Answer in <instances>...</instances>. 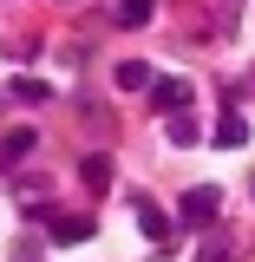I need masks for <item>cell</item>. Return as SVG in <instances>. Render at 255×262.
<instances>
[{"instance_id": "obj_1", "label": "cell", "mask_w": 255, "mask_h": 262, "mask_svg": "<svg viewBox=\"0 0 255 262\" xmlns=\"http://www.w3.org/2000/svg\"><path fill=\"white\" fill-rule=\"evenodd\" d=\"M216 210H223V190H216V184H203V190H190V196H183V223H190V229L216 223Z\"/></svg>"}, {"instance_id": "obj_2", "label": "cell", "mask_w": 255, "mask_h": 262, "mask_svg": "<svg viewBox=\"0 0 255 262\" xmlns=\"http://www.w3.org/2000/svg\"><path fill=\"white\" fill-rule=\"evenodd\" d=\"M164 118H177V112H190V79H157V92H151Z\"/></svg>"}, {"instance_id": "obj_3", "label": "cell", "mask_w": 255, "mask_h": 262, "mask_svg": "<svg viewBox=\"0 0 255 262\" xmlns=\"http://www.w3.org/2000/svg\"><path fill=\"white\" fill-rule=\"evenodd\" d=\"M33 144H39V131H7V138H0V170L27 164V158H33Z\"/></svg>"}, {"instance_id": "obj_4", "label": "cell", "mask_w": 255, "mask_h": 262, "mask_svg": "<svg viewBox=\"0 0 255 262\" xmlns=\"http://www.w3.org/2000/svg\"><path fill=\"white\" fill-rule=\"evenodd\" d=\"M137 223H144V236H151V243H157V249H170V210H157V203H137Z\"/></svg>"}, {"instance_id": "obj_5", "label": "cell", "mask_w": 255, "mask_h": 262, "mask_svg": "<svg viewBox=\"0 0 255 262\" xmlns=\"http://www.w3.org/2000/svg\"><path fill=\"white\" fill-rule=\"evenodd\" d=\"M85 236H92V216H79V210L53 216V243H85Z\"/></svg>"}, {"instance_id": "obj_6", "label": "cell", "mask_w": 255, "mask_h": 262, "mask_svg": "<svg viewBox=\"0 0 255 262\" xmlns=\"http://www.w3.org/2000/svg\"><path fill=\"white\" fill-rule=\"evenodd\" d=\"M242 138H249V125H242V112H223V118H216V144H223V151H236Z\"/></svg>"}, {"instance_id": "obj_7", "label": "cell", "mask_w": 255, "mask_h": 262, "mask_svg": "<svg viewBox=\"0 0 255 262\" xmlns=\"http://www.w3.org/2000/svg\"><path fill=\"white\" fill-rule=\"evenodd\" d=\"M157 13V0H118V27H144Z\"/></svg>"}, {"instance_id": "obj_8", "label": "cell", "mask_w": 255, "mask_h": 262, "mask_svg": "<svg viewBox=\"0 0 255 262\" xmlns=\"http://www.w3.org/2000/svg\"><path fill=\"white\" fill-rule=\"evenodd\" d=\"M118 85H125V92H144V85H151V66L125 59V66H118Z\"/></svg>"}, {"instance_id": "obj_9", "label": "cell", "mask_w": 255, "mask_h": 262, "mask_svg": "<svg viewBox=\"0 0 255 262\" xmlns=\"http://www.w3.org/2000/svg\"><path fill=\"white\" fill-rule=\"evenodd\" d=\"M79 170H85V184H98V190L111 184V158H85V164H79Z\"/></svg>"}, {"instance_id": "obj_10", "label": "cell", "mask_w": 255, "mask_h": 262, "mask_svg": "<svg viewBox=\"0 0 255 262\" xmlns=\"http://www.w3.org/2000/svg\"><path fill=\"white\" fill-rule=\"evenodd\" d=\"M13 92L27 98V105H39V98H53V85H46V79H13Z\"/></svg>"}, {"instance_id": "obj_11", "label": "cell", "mask_w": 255, "mask_h": 262, "mask_svg": "<svg viewBox=\"0 0 255 262\" xmlns=\"http://www.w3.org/2000/svg\"><path fill=\"white\" fill-rule=\"evenodd\" d=\"M164 131H170V144H196V125H190V118H183V112H177V118H170V125H164Z\"/></svg>"}]
</instances>
